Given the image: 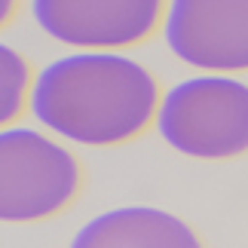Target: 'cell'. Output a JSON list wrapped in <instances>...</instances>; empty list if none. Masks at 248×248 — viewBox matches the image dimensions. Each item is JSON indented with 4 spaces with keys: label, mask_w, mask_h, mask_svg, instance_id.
<instances>
[{
    "label": "cell",
    "mask_w": 248,
    "mask_h": 248,
    "mask_svg": "<svg viewBox=\"0 0 248 248\" xmlns=\"http://www.w3.org/2000/svg\"><path fill=\"white\" fill-rule=\"evenodd\" d=\"M34 77L37 74H31L25 55L16 46L0 43V123L3 126H16V120L28 108Z\"/></svg>",
    "instance_id": "52a82bcc"
},
{
    "label": "cell",
    "mask_w": 248,
    "mask_h": 248,
    "mask_svg": "<svg viewBox=\"0 0 248 248\" xmlns=\"http://www.w3.org/2000/svg\"><path fill=\"white\" fill-rule=\"evenodd\" d=\"M156 132L171 150L193 159L248 154V83L236 74H193L163 92Z\"/></svg>",
    "instance_id": "7a4b0ae2"
},
{
    "label": "cell",
    "mask_w": 248,
    "mask_h": 248,
    "mask_svg": "<svg viewBox=\"0 0 248 248\" xmlns=\"http://www.w3.org/2000/svg\"><path fill=\"white\" fill-rule=\"evenodd\" d=\"M159 34L199 74L248 71V0H169Z\"/></svg>",
    "instance_id": "5b68a950"
},
{
    "label": "cell",
    "mask_w": 248,
    "mask_h": 248,
    "mask_svg": "<svg viewBox=\"0 0 248 248\" xmlns=\"http://www.w3.org/2000/svg\"><path fill=\"white\" fill-rule=\"evenodd\" d=\"M68 248H205L181 215L156 205H117L89 217Z\"/></svg>",
    "instance_id": "8992f818"
},
{
    "label": "cell",
    "mask_w": 248,
    "mask_h": 248,
    "mask_svg": "<svg viewBox=\"0 0 248 248\" xmlns=\"http://www.w3.org/2000/svg\"><path fill=\"white\" fill-rule=\"evenodd\" d=\"M83 190V163L59 138L34 126L0 132V217L34 224L64 212Z\"/></svg>",
    "instance_id": "3957f363"
},
{
    "label": "cell",
    "mask_w": 248,
    "mask_h": 248,
    "mask_svg": "<svg viewBox=\"0 0 248 248\" xmlns=\"http://www.w3.org/2000/svg\"><path fill=\"white\" fill-rule=\"evenodd\" d=\"M16 13V0H3V22Z\"/></svg>",
    "instance_id": "ba28073f"
},
{
    "label": "cell",
    "mask_w": 248,
    "mask_h": 248,
    "mask_svg": "<svg viewBox=\"0 0 248 248\" xmlns=\"http://www.w3.org/2000/svg\"><path fill=\"white\" fill-rule=\"evenodd\" d=\"M169 0H28L34 25L74 49H123L163 28Z\"/></svg>",
    "instance_id": "277c9868"
},
{
    "label": "cell",
    "mask_w": 248,
    "mask_h": 248,
    "mask_svg": "<svg viewBox=\"0 0 248 248\" xmlns=\"http://www.w3.org/2000/svg\"><path fill=\"white\" fill-rule=\"evenodd\" d=\"M156 74L123 49H74L37 71L28 110L55 138L83 147H117L156 123Z\"/></svg>",
    "instance_id": "6da1fadb"
}]
</instances>
